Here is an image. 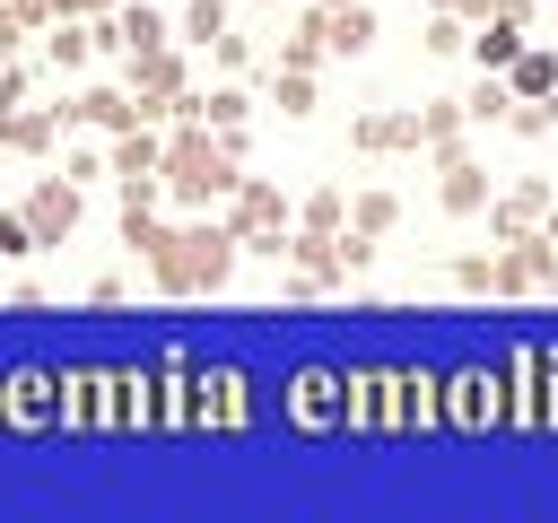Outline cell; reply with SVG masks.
I'll list each match as a JSON object with an SVG mask.
<instances>
[{"label":"cell","mask_w":558,"mask_h":523,"mask_svg":"<svg viewBox=\"0 0 558 523\" xmlns=\"http://www.w3.org/2000/svg\"><path fill=\"white\" fill-rule=\"evenodd\" d=\"M157 192L183 200V209L227 200V192H235V157H227V139H201V122L174 113V139H166V174H157Z\"/></svg>","instance_id":"1"},{"label":"cell","mask_w":558,"mask_h":523,"mask_svg":"<svg viewBox=\"0 0 558 523\" xmlns=\"http://www.w3.org/2000/svg\"><path fill=\"white\" fill-rule=\"evenodd\" d=\"M148 262H157V288L201 296V288H218V279L235 270V227H174Z\"/></svg>","instance_id":"2"},{"label":"cell","mask_w":558,"mask_h":523,"mask_svg":"<svg viewBox=\"0 0 558 523\" xmlns=\"http://www.w3.org/2000/svg\"><path fill=\"white\" fill-rule=\"evenodd\" d=\"M445 427H453V436L506 427V366H462V375H445Z\"/></svg>","instance_id":"3"},{"label":"cell","mask_w":558,"mask_h":523,"mask_svg":"<svg viewBox=\"0 0 558 523\" xmlns=\"http://www.w3.org/2000/svg\"><path fill=\"white\" fill-rule=\"evenodd\" d=\"M227 227H235V244L288 253V244H279V227H288V200H279L270 183H253V174H235V192H227Z\"/></svg>","instance_id":"4"},{"label":"cell","mask_w":558,"mask_h":523,"mask_svg":"<svg viewBox=\"0 0 558 523\" xmlns=\"http://www.w3.org/2000/svg\"><path fill=\"white\" fill-rule=\"evenodd\" d=\"M253 418V384L235 366H192V427H244Z\"/></svg>","instance_id":"5"},{"label":"cell","mask_w":558,"mask_h":523,"mask_svg":"<svg viewBox=\"0 0 558 523\" xmlns=\"http://www.w3.org/2000/svg\"><path fill=\"white\" fill-rule=\"evenodd\" d=\"M0 427H17V436L52 427V366H9L0 375Z\"/></svg>","instance_id":"6"},{"label":"cell","mask_w":558,"mask_h":523,"mask_svg":"<svg viewBox=\"0 0 558 523\" xmlns=\"http://www.w3.org/2000/svg\"><path fill=\"white\" fill-rule=\"evenodd\" d=\"M113 174H122V192H148L157 200V174H166V139L148 131V122H131V131H113V157H105Z\"/></svg>","instance_id":"7"},{"label":"cell","mask_w":558,"mask_h":523,"mask_svg":"<svg viewBox=\"0 0 558 523\" xmlns=\"http://www.w3.org/2000/svg\"><path fill=\"white\" fill-rule=\"evenodd\" d=\"M288 418L314 427V436L340 427V366H296V375H288Z\"/></svg>","instance_id":"8"},{"label":"cell","mask_w":558,"mask_h":523,"mask_svg":"<svg viewBox=\"0 0 558 523\" xmlns=\"http://www.w3.org/2000/svg\"><path fill=\"white\" fill-rule=\"evenodd\" d=\"M26 227H35V244H61L70 227H78V183L70 174H44L35 192H26V209H17Z\"/></svg>","instance_id":"9"},{"label":"cell","mask_w":558,"mask_h":523,"mask_svg":"<svg viewBox=\"0 0 558 523\" xmlns=\"http://www.w3.org/2000/svg\"><path fill=\"white\" fill-rule=\"evenodd\" d=\"M96 44H113V52H157V44H174V26H166V9L131 0V9H113V17L96 26Z\"/></svg>","instance_id":"10"},{"label":"cell","mask_w":558,"mask_h":523,"mask_svg":"<svg viewBox=\"0 0 558 523\" xmlns=\"http://www.w3.org/2000/svg\"><path fill=\"white\" fill-rule=\"evenodd\" d=\"M192 349H166L157 357V427H192Z\"/></svg>","instance_id":"11"},{"label":"cell","mask_w":558,"mask_h":523,"mask_svg":"<svg viewBox=\"0 0 558 523\" xmlns=\"http://www.w3.org/2000/svg\"><path fill=\"white\" fill-rule=\"evenodd\" d=\"M506 427H541V349L506 357Z\"/></svg>","instance_id":"12"},{"label":"cell","mask_w":558,"mask_h":523,"mask_svg":"<svg viewBox=\"0 0 558 523\" xmlns=\"http://www.w3.org/2000/svg\"><path fill=\"white\" fill-rule=\"evenodd\" d=\"M52 427H96V366H52Z\"/></svg>","instance_id":"13"},{"label":"cell","mask_w":558,"mask_h":523,"mask_svg":"<svg viewBox=\"0 0 558 523\" xmlns=\"http://www.w3.org/2000/svg\"><path fill=\"white\" fill-rule=\"evenodd\" d=\"M113 427H157V366H113Z\"/></svg>","instance_id":"14"},{"label":"cell","mask_w":558,"mask_h":523,"mask_svg":"<svg viewBox=\"0 0 558 523\" xmlns=\"http://www.w3.org/2000/svg\"><path fill=\"white\" fill-rule=\"evenodd\" d=\"M61 122H87V131H131V122H140V96H122V87H87L78 105H61Z\"/></svg>","instance_id":"15"},{"label":"cell","mask_w":558,"mask_h":523,"mask_svg":"<svg viewBox=\"0 0 558 523\" xmlns=\"http://www.w3.org/2000/svg\"><path fill=\"white\" fill-rule=\"evenodd\" d=\"M488 218H497V235H506V244H523V235H541V218H549V183H523V192H506V200H488Z\"/></svg>","instance_id":"16"},{"label":"cell","mask_w":558,"mask_h":523,"mask_svg":"<svg viewBox=\"0 0 558 523\" xmlns=\"http://www.w3.org/2000/svg\"><path fill=\"white\" fill-rule=\"evenodd\" d=\"M314 17H323V52H366V44H375V9H357V0L314 9Z\"/></svg>","instance_id":"17"},{"label":"cell","mask_w":558,"mask_h":523,"mask_svg":"<svg viewBox=\"0 0 558 523\" xmlns=\"http://www.w3.org/2000/svg\"><path fill=\"white\" fill-rule=\"evenodd\" d=\"M462 52H471V61H480V70H506V61H514V52H523V17H480V26H471V44H462Z\"/></svg>","instance_id":"18"},{"label":"cell","mask_w":558,"mask_h":523,"mask_svg":"<svg viewBox=\"0 0 558 523\" xmlns=\"http://www.w3.org/2000/svg\"><path fill=\"white\" fill-rule=\"evenodd\" d=\"M131 78H140V96L174 105V96H183V52H174V44H157V52H131Z\"/></svg>","instance_id":"19"},{"label":"cell","mask_w":558,"mask_h":523,"mask_svg":"<svg viewBox=\"0 0 558 523\" xmlns=\"http://www.w3.org/2000/svg\"><path fill=\"white\" fill-rule=\"evenodd\" d=\"M375 436H410V366H375Z\"/></svg>","instance_id":"20"},{"label":"cell","mask_w":558,"mask_h":523,"mask_svg":"<svg viewBox=\"0 0 558 523\" xmlns=\"http://www.w3.org/2000/svg\"><path fill=\"white\" fill-rule=\"evenodd\" d=\"M445 209H453V218L488 209V174H480L471 157H453V148H445Z\"/></svg>","instance_id":"21"},{"label":"cell","mask_w":558,"mask_h":523,"mask_svg":"<svg viewBox=\"0 0 558 523\" xmlns=\"http://www.w3.org/2000/svg\"><path fill=\"white\" fill-rule=\"evenodd\" d=\"M340 436H375V375L366 366L340 375Z\"/></svg>","instance_id":"22"},{"label":"cell","mask_w":558,"mask_h":523,"mask_svg":"<svg viewBox=\"0 0 558 523\" xmlns=\"http://www.w3.org/2000/svg\"><path fill=\"white\" fill-rule=\"evenodd\" d=\"M506 87H514V96H558V52H532V44H523V52L506 61Z\"/></svg>","instance_id":"23"},{"label":"cell","mask_w":558,"mask_h":523,"mask_svg":"<svg viewBox=\"0 0 558 523\" xmlns=\"http://www.w3.org/2000/svg\"><path fill=\"white\" fill-rule=\"evenodd\" d=\"M96 52V26H78V17H52V35H44V61L52 70H78Z\"/></svg>","instance_id":"24"},{"label":"cell","mask_w":558,"mask_h":523,"mask_svg":"<svg viewBox=\"0 0 558 523\" xmlns=\"http://www.w3.org/2000/svg\"><path fill=\"white\" fill-rule=\"evenodd\" d=\"M357 148H418V113H366Z\"/></svg>","instance_id":"25"},{"label":"cell","mask_w":558,"mask_h":523,"mask_svg":"<svg viewBox=\"0 0 558 523\" xmlns=\"http://www.w3.org/2000/svg\"><path fill=\"white\" fill-rule=\"evenodd\" d=\"M392 218H401V200H392V192H357V209H349V227H357V235H384Z\"/></svg>","instance_id":"26"},{"label":"cell","mask_w":558,"mask_h":523,"mask_svg":"<svg viewBox=\"0 0 558 523\" xmlns=\"http://www.w3.org/2000/svg\"><path fill=\"white\" fill-rule=\"evenodd\" d=\"M0 148H52V113H9L0 122Z\"/></svg>","instance_id":"27"},{"label":"cell","mask_w":558,"mask_h":523,"mask_svg":"<svg viewBox=\"0 0 558 523\" xmlns=\"http://www.w3.org/2000/svg\"><path fill=\"white\" fill-rule=\"evenodd\" d=\"M506 105H514V87H497V78H480V87L462 96V113H471V122H506Z\"/></svg>","instance_id":"28"},{"label":"cell","mask_w":558,"mask_h":523,"mask_svg":"<svg viewBox=\"0 0 558 523\" xmlns=\"http://www.w3.org/2000/svg\"><path fill=\"white\" fill-rule=\"evenodd\" d=\"M227 26V0H183V44H209Z\"/></svg>","instance_id":"29"},{"label":"cell","mask_w":558,"mask_h":523,"mask_svg":"<svg viewBox=\"0 0 558 523\" xmlns=\"http://www.w3.org/2000/svg\"><path fill=\"white\" fill-rule=\"evenodd\" d=\"M201 113H209V131H244V87H218V96H201Z\"/></svg>","instance_id":"30"},{"label":"cell","mask_w":558,"mask_h":523,"mask_svg":"<svg viewBox=\"0 0 558 523\" xmlns=\"http://www.w3.org/2000/svg\"><path fill=\"white\" fill-rule=\"evenodd\" d=\"M305 105H314V70H288L279 78V113H305Z\"/></svg>","instance_id":"31"},{"label":"cell","mask_w":558,"mask_h":523,"mask_svg":"<svg viewBox=\"0 0 558 523\" xmlns=\"http://www.w3.org/2000/svg\"><path fill=\"white\" fill-rule=\"evenodd\" d=\"M305 227H314V235H340V192H314V200H305Z\"/></svg>","instance_id":"32"},{"label":"cell","mask_w":558,"mask_h":523,"mask_svg":"<svg viewBox=\"0 0 558 523\" xmlns=\"http://www.w3.org/2000/svg\"><path fill=\"white\" fill-rule=\"evenodd\" d=\"M541 427H558V349H541Z\"/></svg>","instance_id":"33"},{"label":"cell","mask_w":558,"mask_h":523,"mask_svg":"<svg viewBox=\"0 0 558 523\" xmlns=\"http://www.w3.org/2000/svg\"><path fill=\"white\" fill-rule=\"evenodd\" d=\"M209 52H218V61H227V70H244V61H253V44H244V35H227V26H218V35H209Z\"/></svg>","instance_id":"34"},{"label":"cell","mask_w":558,"mask_h":523,"mask_svg":"<svg viewBox=\"0 0 558 523\" xmlns=\"http://www.w3.org/2000/svg\"><path fill=\"white\" fill-rule=\"evenodd\" d=\"M0 253H9V262L35 253V227H26V218H0Z\"/></svg>","instance_id":"35"},{"label":"cell","mask_w":558,"mask_h":523,"mask_svg":"<svg viewBox=\"0 0 558 523\" xmlns=\"http://www.w3.org/2000/svg\"><path fill=\"white\" fill-rule=\"evenodd\" d=\"M0 9H9V17H17V26H52V17H61V9H52V0H0Z\"/></svg>","instance_id":"36"},{"label":"cell","mask_w":558,"mask_h":523,"mask_svg":"<svg viewBox=\"0 0 558 523\" xmlns=\"http://www.w3.org/2000/svg\"><path fill=\"white\" fill-rule=\"evenodd\" d=\"M61 17H96V9H113V0H52Z\"/></svg>","instance_id":"37"}]
</instances>
